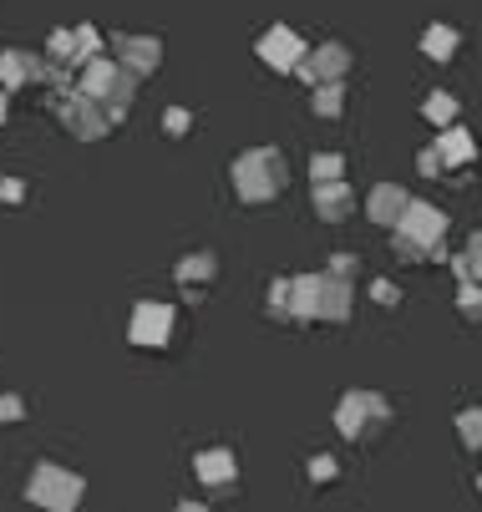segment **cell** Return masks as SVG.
Returning a JSON list of instances; mask_svg holds the SVG:
<instances>
[{
	"label": "cell",
	"instance_id": "cell-1",
	"mask_svg": "<svg viewBox=\"0 0 482 512\" xmlns=\"http://www.w3.org/2000/svg\"><path fill=\"white\" fill-rule=\"evenodd\" d=\"M269 305L280 310V315H295V320L346 325V320H351V279H335V274L280 279V284L269 289Z\"/></svg>",
	"mask_w": 482,
	"mask_h": 512
},
{
	"label": "cell",
	"instance_id": "cell-2",
	"mask_svg": "<svg viewBox=\"0 0 482 512\" xmlns=\"http://www.w3.org/2000/svg\"><path fill=\"white\" fill-rule=\"evenodd\" d=\"M442 244H447V213L432 208V203H417L411 198L401 224H396V249L401 259H442Z\"/></svg>",
	"mask_w": 482,
	"mask_h": 512
},
{
	"label": "cell",
	"instance_id": "cell-3",
	"mask_svg": "<svg viewBox=\"0 0 482 512\" xmlns=\"http://www.w3.org/2000/svg\"><path fill=\"white\" fill-rule=\"evenodd\" d=\"M234 188L244 203H269V198H280L285 188V158L280 148H254L234 163Z\"/></svg>",
	"mask_w": 482,
	"mask_h": 512
},
{
	"label": "cell",
	"instance_id": "cell-4",
	"mask_svg": "<svg viewBox=\"0 0 482 512\" xmlns=\"http://www.w3.org/2000/svg\"><path fill=\"white\" fill-rule=\"evenodd\" d=\"M386 421H391V401L376 396V391H351L335 406V431L346 436V442H366V436L386 431Z\"/></svg>",
	"mask_w": 482,
	"mask_h": 512
},
{
	"label": "cell",
	"instance_id": "cell-5",
	"mask_svg": "<svg viewBox=\"0 0 482 512\" xmlns=\"http://www.w3.org/2000/svg\"><path fill=\"white\" fill-rule=\"evenodd\" d=\"M82 492H87V482H82L77 472L51 467V462H41V467L31 472V487H26V497H31L36 507H46V512H77Z\"/></svg>",
	"mask_w": 482,
	"mask_h": 512
},
{
	"label": "cell",
	"instance_id": "cell-6",
	"mask_svg": "<svg viewBox=\"0 0 482 512\" xmlns=\"http://www.w3.org/2000/svg\"><path fill=\"white\" fill-rule=\"evenodd\" d=\"M173 325H178L173 305L148 300V305H137V310H132L127 335H132V345H137V350H158V345H168V340H173Z\"/></svg>",
	"mask_w": 482,
	"mask_h": 512
},
{
	"label": "cell",
	"instance_id": "cell-7",
	"mask_svg": "<svg viewBox=\"0 0 482 512\" xmlns=\"http://www.w3.org/2000/svg\"><path fill=\"white\" fill-rule=\"evenodd\" d=\"M346 71H351V51L335 46V41H325V46L305 51V61H300L295 77H305V82H315V87H330V82H346Z\"/></svg>",
	"mask_w": 482,
	"mask_h": 512
},
{
	"label": "cell",
	"instance_id": "cell-8",
	"mask_svg": "<svg viewBox=\"0 0 482 512\" xmlns=\"http://www.w3.org/2000/svg\"><path fill=\"white\" fill-rule=\"evenodd\" d=\"M56 117L72 127L77 137H107V127H112V117L92 102V97H82V92H66V97H56Z\"/></svg>",
	"mask_w": 482,
	"mask_h": 512
},
{
	"label": "cell",
	"instance_id": "cell-9",
	"mask_svg": "<svg viewBox=\"0 0 482 512\" xmlns=\"http://www.w3.org/2000/svg\"><path fill=\"white\" fill-rule=\"evenodd\" d=\"M305 36L295 31V26H274L264 41H259V56L274 66V71H300V61H305Z\"/></svg>",
	"mask_w": 482,
	"mask_h": 512
},
{
	"label": "cell",
	"instance_id": "cell-10",
	"mask_svg": "<svg viewBox=\"0 0 482 512\" xmlns=\"http://www.w3.org/2000/svg\"><path fill=\"white\" fill-rule=\"evenodd\" d=\"M193 472H198L203 487H234L239 462H234L229 447H209V452H198V457H193Z\"/></svg>",
	"mask_w": 482,
	"mask_h": 512
},
{
	"label": "cell",
	"instance_id": "cell-11",
	"mask_svg": "<svg viewBox=\"0 0 482 512\" xmlns=\"http://www.w3.org/2000/svg\"><path fill=\"white\" fill-rule=\"evenodd\" d=\"M315 213L325 218V224H346V218L356 213V198H351L346 178L340 183H315Z\"/></svg>",
	"mask_w": 482,
	"mask_h": 512
},
{
	"label": "cell",
	"instance_id": "cell-12",
	"mask_svg": "<svg viewBox=\"0 0 482 512\" xmlns=\"http://www.w3.org/2000/svg\"><path fill=\"white\" fill-rule=\"evenodd\" d=\"M432 153L442 158V173H452V168H467V163L477 158V142H472L467 127H442V137H437Z\"/></svg>",
	"mask_w": 482,
	"mask_h": 512
},
{
	"label": "cell",
	"instance_id": "cell-13",
	"mask_svg": "<svg viewBox=\"0 0 482 512\" xmlns=\"http://www.w3.org/2000/svg\"><path fill=\"white\" fill-rule=\"evenodd\" d=\"M163 61V41L153 36H127L122 41V71H132V77H153Z\"/></svg>",
	"mask_w": 482,
	"mask_h": 512
},
{
	"label": "cell",
	"instance_id": "cell-14",
	"mask_svg": "<svg viewBox=\"0 0 482 512\" xmlns=\"http://www.w3.org/2000/svg\"><path fill=\"white\" fill-rule=\"evenodd\" d=\"M406 203H411V193H406L401 183H381V188L371 193L366 208H371V218H376L381 229H396V224H401V213H406Z\"/></svg>",
	"mask_w": 482,
	"mask_h": 512
},
{
	"label": "cell",
	"instance_id": "cell-15",
	"mask_svg": "<svg viewBox=\"0 0 482 512\" xmlns=\"http://www.w3.org/2000/svg\"><path fill=\"white\" fill-rule=\"evenodd\" d=\"M214 274H219V259H214L209 249H198V254H188V259L178 264V284L188 289V295H203V289L214 284Z\"/></svg>",
	"mask_w": 482,
	"mask_h": 512
},
{
	"label": "cell",
	"instance_id": "cell-16",
	"mask_svg": "<svg viewBox=\"0 0 482 512\" xmlns=\"http://www.w3.org/2000/svg\"><path fill=\"white\" fill-rule=\"evenodd\" d=\"M36 56H26V51H6L0 56V92H16V87H26L31 77H36Z\"/></svg>",
	"mask_w": 482,
	"mask_h": 512
},
{
	"label": "cell",
	"instance_id": "cell-17",
	"mask_svg": "<svg viewBox=\"0 0 482 512\" xmlns=\"http://www.w3.org/2000/svg\"><path fill=\"white\" fill-rule=\"evenodd\" d=\"M457 46H462V36H457V26H447V21L427 26V36H422V51H427L432 61H452Z\"/></svg>",
	"mask_w": 482,
	"mask_h": 512
},
{
	"label": "cell",
	"instance_id": "cell-18",
	"mask_svg": "<svg viewBox=\"0 0 482 512\" xmlns=\"http://www.w3.org/2000/svg\"><path fill=\"white\" fill-rule=\"evenodd\" d=\"M452 269H457V279H462V284H482V234H472V239H467V254H462Z\"/></svg>",
	"mask_w": 482,
	"mask_h": 512
},
{
	"label": "cell",
	"instance_id": "cell-19",
	"mask_svg": "<svg viewBox=\"0 0 482 512\" xmlns=\"http://www.w3.org/2000/svg\"><path fill=\"white\" fill-rule=\"evenodd\" d=\"M310 178L315 183H340V178H346V158H340V153H315L310 158Z\"/></svg>",
	"mask_w": 482,
	"mask_h": 512
},
{
	"label": "cell",
	"instance_id": "cell-20",
	"mask_svg": "<svg viewBox=\"0 0 482 512\" xmlns=\"http://www.w3.org/2000/svg\"><path fill=\"white\" fill-rule=\"evenodd\" d=\"M422 112H427L437 127H457V97H452V92H432Z\"/></svg>",
	"mask_w": 482,
	"mask_h": 512
},
{
	"label": "cell",
	"instance_id": "cell-21",
	"mask_svg": "<svg viewBox=\"0 0 482 512\" xmlns=\"http://www.w3.org/2000/svg\"><path fill=\"white\" fill-rule=\"evenodd\" d=\"M315 112L320 117H340V112H346V87H340V82L315 87Z\"/></svg>",
	"mask_w": 482,
	"mask_h": 512
},
{
	"label": "cell",
	"instance_id": "cell-22",
	"mask_svg": "<svg viewBox=\"0 0 482 512\" xmlns=\"http://www.w3.org/2000/svg\"><path fill=\"white\" fill-rule=\"evenodd\" d=\"M457 436H462V447L482 452V406H477V411H462V416H457Z\"/></svg>",
	"mask_w": 482,
	"mask_h": 512
},
{
	"label": "cell",
	"instance_id": "cell-23",
	"mask_svg": "<svg viewBox=\"0 0 482 512\" xmlns=\"http://www.w3.org/2000/svg\"><path fill=\"white\" fill-rule=\"evenodd\" d=\"M457 310H462L467 320H482V284H462V289H457Z\"/></svg>",
	"mask_w": 482,
	"mask_h": 512
},
{
	"label": "cell",
	"instance_id": "cell-24",
	"mask_svg": "<svg viewBox=\"0 0 482 512\" xmlns=\"http://www.w3.org/2000/svg\"><path fill=\"white\" fill-rule=\"evenodd\" d=\"M310 477H315V482H335V477H340V462H335V457H325V452H320V457H315V462H310Z\"/></svg>",
	"mask_w": 482,
	"mask_h": 512
},
{
	"label": "cell",
	"instance_id": "cell-25",
	"mask_svg": "<svg viewBox=\"0 0 482 512\" xmlns=\"http://www.w3.org/2000/svg\"><path fill=\"white\" fill-rule=\"evenodd\" d=\"M371 300H376V305H401V289H396L391 279H376V284H371Z\"/></svg>",
	"mask_w": 482,
	"mask_h": 512
},
{
	"label": "cell",
	"instance_id": "cell-26",
	"mask_svg": "<svg viewBox=\"0 0 482 512\" xmlns=\"http://www.w3.org/2000/svg\"><path fill=\"white\" fill-rule=\"evenodd\" d=\"M21 416H26V401H21V396H0V426L21 421Z\"/></svg>",
	"mask_w": 482,
	"mask_h": 512
},
{
	"label": "cell",
	"instance_id": "cell-27",
	"mask_svg": "<svg viewBox=\"0 0 482 512\" xmlns=\"http://www.w3.org/2000/svg\"><path fill=\"white\" fill-rule=\"evenodd\" d=\"M330 274H335V279H351V274H356V254H335V259H330Z\"/></svg>",
	"mask_w": 482,
	"mask_h": 512
},
{
	"label": "cell",
	"instance_id": "cell-28",
	"mask_svg": "<svg viewBox=\"0 0 482 512\" xmlns=\"http://www.w3.org/2000/svg\"><path fill=\"white\" fill-rule=\"evenodd\" d=\"M188 127H193V117H188L183 107H173V112L163 117V132H188Z\"/></svg>",
	"mask_w": 482,
	"mask_h": 512
},
{
	"label": "cell",
	"instance_id": "cell-29",
	"mask_svg": "<svg viewBox=\"0 0 482 512\" xmlns=\"http://www.w3.org/2000/svg\"><path fill=\"white\" fill-rule=\"evenodd\" d=\"M26 198V183L21 178H6V183H0V203H21Z\"/></svg>",
	"mask_w": 482,
	"mask_h": 512
},
{
	"label": "cell",
	"instance_id": "cell-30",
	"mask_svg": "<svg viewBox=\"0 0 482 512\" xmlns=\"http://www.w3.org/2000/svg\"><path fill=\"white\" fill-rule=\"evenodd\" d=\"M417 168H422V173H427V178H442V158H437V153H432V148H427V153H422V158H417Z\"/></svg>",
	"mask_w": 482,
	"mask_h": 512
},
{
	"label": "cell",
	"instance_id": "cell-31",
	"mask_svg": "<svg viewBox=\"0 0 482 512\" xmlns=\"http://www.w3.org/2000/svg\"><path fill=\"white\" fill-rule=\"evenodd\" d=\"M6 112H11V92H0V122H6Z\"/></svg>",
	"mask_w": 482,
	"mask_h": 512
},
{
	"label": "cell",
	"instance_id": "cell-32",
	"mask_svg": "<svg viewBox=\"0 0 482 512\" xmlns=\"http://www.w3.org/2000/svg\"><path fill=\"white\" fill-rule=\"evenodd\" d=\"M178 512H209V507H203V502H183Z\"/></svg>",
	"mask_w": 482,
	"mask_h": 512
},
{
	"label": "cell",
	"instance_id": "cell-33",
	"mask_svg": "<svg viewBox=\"0 0 482 512\" xmlns=\"http://www.w3.org/2000/svg\"><path fill=\"white\" fill-rule=\"evenodd\" d=\"M477 492H482V477H477Z\"/></svg>",
	"mask_w": 482,
	"mask_h": 512
}]
</instances>
